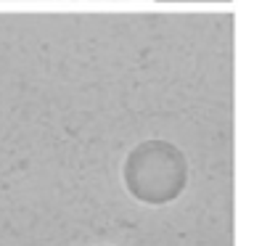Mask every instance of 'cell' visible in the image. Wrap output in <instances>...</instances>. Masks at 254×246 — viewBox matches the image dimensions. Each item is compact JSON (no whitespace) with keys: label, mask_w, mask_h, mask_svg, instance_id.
<instances>
[{"label":"cell","mask_w":254,"mask_h":246,"mask_svg":"<svg viewBox=\"0 0 254 246\" xmlns=\"http://www.w3.org/2000/svg\"><path fill=\"white\" fill-rule=\"evenodd\" d=\"M122 183L138 204L167 206L188 185V159L170 140H140L122 162Z\"/></svg>","instance_id":"obj_1"}]
</instances>
